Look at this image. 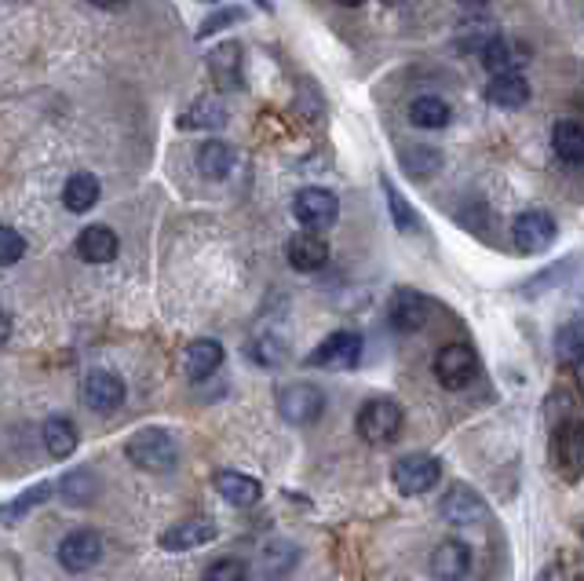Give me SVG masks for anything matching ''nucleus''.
<instances>
[{"label": "nucleus", "mask_w": 584, "mask_h": 581, "mask_svg": "<svg viewBox=\"0 0 584 581\" xmlns=\"http://www.w3.org/2000/svg\"><path fill=\"white\" fill-rule=\"evenodd\" d=\"M125 457L143 472H168L179 460V443L165 428H143L125 443Z\"/></svg>", "instance_id": "obj_1"}, {"label": "nucleus", "mask_w": 584, "mask_h": 581, "mask_svg": "<svg viewBox=\"0 0 584 581\" xmlns=\"http://www.w3.org/2000/svg\"><path fill=\"white\" fill-rule=\"evenodd\" d=\"M355 428L369 446H391L402 435V406L395 399H369L358 409Z\"/></svg>", "instance_id": "obj_2"}, {"label": "nucleus", "mask_w": 584, "mask_h": 581, "mask_svg": "<svg viewBox=\"0 0 584 581\" xmlns=\"http://www.w3.org/2000/svg\"><path fill=\"white\" fill-rule=\"evenodd\" d=\"M551 468L567 479V483H581L584 479V420H567L551 435Z\"/></svg>", "instance_id": "obj_3"}, {"label": "nucleus", "mask_w": 584, "mask_h": 581, "mask_svg": "<svg viewBox=\"0 0 584 581\" xmlns=\"http://www.w3.org/2000/svg\"><path fill=\"white\" fill-rule=\"evenodd\" d=\"M439 479H442V460L431 454H406L391 468V483H395L402 497L428 494V490L439 487Z\"/></svg>", "instance_id": "obj_4"}, {"label": "nucleus", "mask_w": 584, "mask_h": 581, "mask_svg": "<svg viewBox=\"0 0 584 581\" xmlns=\"http://www.w3.org/2000/svg\"><path fill=\"white\" fill-rule=\"evenodd\" d=\"M292 216L300 219L304 230L318 235V230H329L340 219V202L326 187H304V190H296V198H292Z\"/></svg>", "instance_id": "obj_5"}, {"label": "nucleus", "mask_w": 584, "mask_h": 581, "mask_svg": "<svg viewBox=\"0 0 584 581\" xmlns=\"http://www.w3.org/2000/svg\"><path fill=\"white\" fill-rule=\"evenodd\" d=\"M511 242L522 256H541L556 245V219L545 209H526L511 224Z\"/></svg>", "instance_id": "obj_6"}, {"label": "nucleus", "mask_w": 584, "mask_h": 581, "mask_svg": "<svg viewBox=\"0 0 584 581\" xmlns=\"http://www.w3.org/2000/svg\"><path fill=\"white\" fill-rule=\"evenodd\" d=\"M431 369H435V380L446 388V392H460V388H468L471 380H475L479 358L468 344H446V348H439Z\"/></svg>", "instance_id": "obj_7"}, {"label": "nucleus", "mask_w": 584, "mask_h": 581, "mask_svg": "<svg viewBox=\"0 0 584 581\" xmlns=\"http://www.w3.org/2000/svg\"><path fill=\"white\" fill-rule=\"evenodd\" d=\"M278 409H281V417H285L289 425H296V428L315 425V420L326 414V392H321L318 384H307V380H300V384L281 388Z\"/></svg>", "instance_id": "obj_8"}, {"label": "nucleus", "mask_w": 584, "mask_h": 581, "mask_svg": "<svg viewBox=\"0 0 584 581\" xmlns=\"http://www.w3.org/2000/svg\"><path fill=\"white\" fill-rule=\"evenodd\" d=\"M358 358H361V337L355 329H337V333H329L315 352L307 355V366L351 369V366H358Z\"/></svg>", "instance_id": "obj_9"}, {"label": "nucleus", "mask_w": 584, "mask_h": 581, "mask_svg": "<svg viewBox=\"0 0 584 581\" xmlns=\"http://www.w3.org/2000/svg\"><path fill=\"white\" fill-rule=\"evenodd\" d=\"M442 519L453 527H475V523H486L490 519V505L482 501L479 490H471L468 483H453L442 497Z\"/></svg>", "instance_id": "obj_10"}, {"label": "nucleus", "mask_w": 584, "mask_h": 581, "mask_svg": "<svg viewBox=\"0 0 584 581\" xmlns=\"http://www.w3.org/2000/svg\"><path fill=\"white\" fill-rule=\"evenodd\" d=\"M106 545L103 538L96 534V530H69V534L59 541L55 556L59 564H63L69 574H80V570H92L99 559H103Z\"/></svg>", "instance_id": "obj_11"}, {"label": "nucleus", "mask_w": 584, "mask_h": 581, "mask_svg": "<svg viewBox=\"0 0 584 581\" xmlns=\"http://www.w3.org/2000/svg\"><path fill=\"white\" fill-rule=\"evenodd\" d=\"M431 300L424 293H417V289H398L395 296H391V304H388V318H391V326L398 329V333H420V329L428 326V318H431Z\"/></svg>", "instance_id": "obj_12"}, {"label": "nucleus", "mask_w": 584, "mask_h": 581, "mask_svg": "<svg viewBox=\"0 0 584 581\" xmlns=\"http://www.w3.org/2000/svg\"><path fill=\"white\" fill-rule=\"evenodd\" d=\"M289 267L300 270V275H315L329 264V242L321 235H310V230H300V235L289 238Z\"/></svg>", "instance_id": "obj_13"}, {"label": "nucleus", "mask_w": 584, "mask_h": 581, "mask_svg": "<svg viewBox=\"0 0 584 581\" xmlns=\"http://www.w3.org/2000/svg\"><path fill=\"white\" fill-rule=\"evenodd\" d=\"M85 403L96 409V414H114L125 403V380L110 369H92L85 377Z\"/></svg>", "instance_id": "obj_14"}, {"label": "nucleus", "mask_w": 584, "mask_h": 581, "mask_svg": "<svg viewBox=\"0 0 584 581\" xmlns=\"http://www.w3.org/2000/svg\"><path fill=\"white\" fill-rule=\"evenodd\" d=\"M471 548L465 541H442V545L431 553V574L435 581H465L471 574Z\"/></svg>", "instance_id": "obj_15"}, {"label": "nucleus", "mask_w": 584, "mask_h": 581, "mask_svg": "<svg viewBox=\"0 0 584 581\" xmlns=\"http://www.w3.org/2000/svg\"><path fill=\"white\" fill-rule=\"evenodd\" d=\"M479 55H482V66H486L493 77H500V74H519L522 59H526L516 41H508V37H500V34H490L486 41L479 45Z\"/></svg>", "instance_id": "obj_16"}, {"label": "nucleus", "mask_w": 584, "mask_h": 581, "mask_svg": "<svg viewBox=\"0 0 584 581\" xmlns=\"http://www.w3.org/2000/svg\"><path fill=\"white\" fill-rule=\"evenodd\" d=\"M117 249H120V242H117V235L110 230L106 224H92V227H85L80 230V238H77V253H80V260L85 264H110V260L117 256Z\"/></svg>", "instance_id": "obj_17"}, {"label": "nucleus", "mask_w": 584, "mask_h": 581, "mask_svg": "<svg viewBox=\"0 0 584 581\" xmlns=\"http://www.w3.org/2000/svg\"><path fill=\"white\" fill-rule=\"evenodd\" d=\"M216 538V527L208 519H187V523H176L173 530L161 534V548L168 553H187V548H198V545H208Z\"/></svg>", "instance_id": "obj_18"}, {"label": "nucleus", "mask_w": 584, "mask_h": 581, "mask_svg": "<svg viewBox=\"0 0 584 581\" xmlns=\"http://www.w3.org/2000/svg\"><path fill=\"white\" fill-rule=\"evenodd\" d=\"M213 483L219 490V497H224L227 505H234V508H249V505H256V501L264 497V487H259V479H253V476L216 472Z\"/></svg>", "instance_id": "obj_19"}, {"label": "nucleus", "mask_w": 584, "mask_h": 581, "mask_svg": "<svg viewBox=\"0 0 584 581\" xmlns=\"http://www.w3.org/2000/svg\"><path fill=\"white\" fill-rule=\"evenodd\" d=\"M486 99L500 110H519L530 103V81L522 74H500L490 77L486 85Z\"/></svg>", "instance_id": "obj_20"}, {"label": "nucleus", "mask_w": 584, "mask_h": 581, "mask_svg": "<svg viewBox=\"0 0 584 581\" xmlns=\"http://www.w3.org/2000/svg\"><path fill=\"white\" fill-rule=\"evenodd\" d=\"M449 117H453V110L442 96H417L409 103V125L424 128V132H439V128H446Z\"/></svg>", "instance_id": "obj_21"}, {"label": "nucleus", "mask_w": 584, "mask_h": 581, "mask_svg": "<svg viewBox=\"0 0 584 581\" xmlns=\"http://www.w3.org/2000/svg\"><path fill=\"white\" fill-rule=\"evenodd\" d=\"M551 150L559 154V162L584 165V125L559 122L556 128H551Z\"/></svg>", "instance_id": "obj_22"}, {"label": "nucleus", "mask_w": 584, "mask_h": 581, "mask_svg": "<svg viewBox=\"0 0 584 581\" xmlns=\"http://www.w3.org/2000/svg\"><path fill=\"white\" fill-rule=\"evenodd\" d=\"M99 202V179L92 173H74L63 187V205L69 213H88Z\"/></svg>", "instance_id": "obj_23"}, {"label": "nucleus", "mask_w": 584, "mask_h": 581, "mask_svg": "<svg viewBox=\"0 0 584 581\" xmlns=\"http://www.w3.org/2000/svg\"><path fill=\"white\" fill-rule=\"evenodd\" d=\"M198 168L208 179H227L230 168H234V150H230V143H224V139H208V143H201L198 150Z\"/></svg>", "instance_id": "obj_24"}, {"label": "nucleus", "mask_w": 584, "mask_h": 581, "mask_svg": "<svg viewBox=\"0 0 584 581\" xmlns=\"http://www.w3.org/2000/svg\"><path fill=\"white\" fill-rule=\"evenodd\" d=\"M208 70L219 88H238L241 85V48L238 45H219L208 55Z\"/></svg>", "instance_id": "obj_25"}, {"label": "nucleus", "mask_w": 584, "mask_h": 581, "mask_svg": "<svg viewBox=\"0 0 584 581\" xmlns=\"http://www.w3.org/2000/svg\"><path fill=\"white\" fill-rule=\"evenodd\" d=\"M45 446H48V454H52L55 460L74 457V450H77V428H74V420H69V417L45 420Z\"/></svg>", "instance_id": "obj_26"}, {"label": "nucleus", "mask_w": 584, "mask_h": 581, "mask_svg": "<svg viewBox=\"0 0 584 581\" xmlns=\"http://www.w3.org/2000/svg\"><path fill=\"white\" fill-rule=\"evenodd\" d=\"M187 366H190V374H194V377L216 374V369L224 366V344L213 340V337L194 340V344L187 348Z\"/></svg>", "instance_id": "obj_27"}, {"label": "nucleus", "mask_w": 584, "mask_h": 581, "mask_svg": "<svg viewBox=\"0 0 584 581\" xmlns=\"http://www.w3.org/2000/svg\"><path fill=\"white\" fill-rule=\"evenodd\" d=\"M55 490H52V483H37V487H29L23 497H15V501H8V505H0V523H18V519H23L29 508H37L40 501H48L52 497Z\"/></svg>", "instance_id": "obj_28"}, {"label": "nucleus", "mask_w": 584, "mask_h": 581, "mask_svg": "<svg viewBox=\"0 0 584 581\" xmlns=\"http://www.w3.org/2000/svg\"><path fill=\"white\" fill-rule=\"evenodd\" d=\"M227 122V110L219 99H198L194 106H190V117H183V125L187 128H219Z\"/></svg>", "instance_id": "obj_29"}, {"label": "nucleus", "mask_w": 584, "mask_h": 581, "mask_svg": "<svg viewBox=\"0 0 584 581\" xmlns=\"http://www.w3.org/2000/svg\"><path fill=\"white\" fill-rule=\"evenodd\" d=\"M380 184H384L388 209H391V219H395V227H398V230H417V227H420V219H417V213H412V209H409L406 198H402V190H398L395 184H391L388 176L380 179Z\"/></svg>", "instance_id": "obj_30"}, {"label": "nucleus", "mask_w": 584, "mask_h": 581, "mask_svg": "<svg viewBox=\"0 0 584 581\" xmlns=\"http://www.w3.org/2000/svg\"><path fill=\"white\" fill-rule=\"evenodd\" d=\"M556 355H559V363H570V366L584 355V329H581V326L559 329V337H556Z\"/></svg>", "instance_id": "obj_31"}, {"label": "nucleus", "mask_w": 584, "mask_h": 581, "mask_svg": "<svg viewBox=\"0 0 584 581\" xmlns=\"http://www.w3.org/2000/svg\"><path fill=\"white\" fill-rule=\"evenodd\" d=\"M26 256V238L15 227L0 224V267H12Z\"/></svg>", "instance_id": "obj_32"}, {"label": "nucleus", "mask_w": 584, "mask_h": 581, "mask_svg": "<svg viewBox=\"0 0 584 581\" xmlns=\"http://www.w3.org/2000/svg\"><path fill=\"white\" fill-rule=\"evenodd\" d=\"M205 581H249V567L234 556H224L216 564H208Z\"/></svg>", "instance_id": "obj_33"}, {"label": "nucleus", "mask_w": 584, "mask_h": 581, "mask_svg": "<svg viewBox=\"0 0 584 581\" xmlns=\"http://www.w3.org/2000/svg\"><path fill=\"white\" fill-rule=\"evenodd\" d=\"M402 157H406V165L417 176H428V173H435V168H439V154H435V150H420V157L417 154H402Z\"/></svg>", "instance_id": "obj_34"}, {"label": "nucleus", "mask_w": 584, "mask_h": 581, "mask_svg": "<svg viewBox=\"0 0 584 581\" xmlns=\"http://www.w3.org/2000/svg\"><path fill=\"white\" fill-rule=\"evenodd\" d=\"M537 581H584L581 574H573L570 567H562V564H551V567H545L537 574Z\"/></svg>", "instance_id": "obj_35"}, {"label": "nucleus", "mask_w": 584, "mask_h": 581, "mask_svg": "<svg viewBox=\"0 0 584 581\" xmlns=\"http://www.w3.org/2000/svg\"><path fill=\"white\" fill-rule=\"evenodd\" d=\"M8 337H12V318H8L4 312H0V348L8 344Z\"/></svg>", "instance_id": "obj_36"}, {"label": "nucleus", "mask_w": 584, "mask_h": 581, "mask_svg": "<svg viewBox=\"0 0 584 581\" xmlns=\"http://www.w3.org/2000/svg\"><path fill=\"white\" fill-rule=\"evenodd\" d=\"M573 377H577V388H581V395H584V355L573 363Z\"/></svg>", "instance_id": "obj_37"}, {"label": "nucleus", "mask_w": 584, "mask_h": 581, "mask_svg": "<svg viewBox=\"0 0 584 581\" xmlns=\"http://www.w3.org/2000/svg\"><path fill=\"white\" fill-rule=\"evenodd\" d=\"M581 538H584V534H581Z\"/></svg>", "instance_id": "obj_38"}]
</instances>
